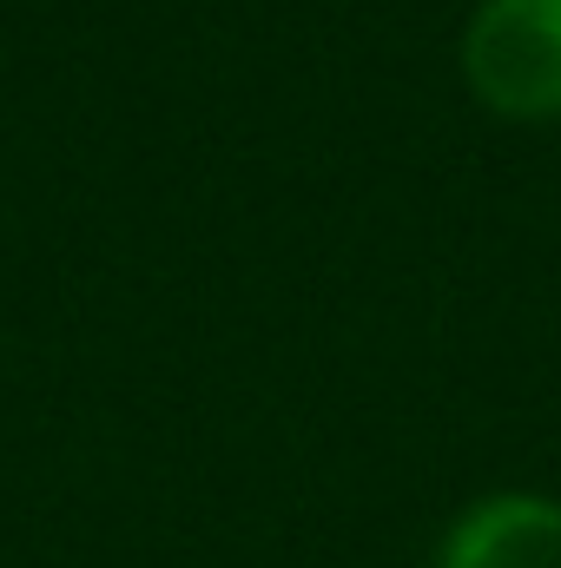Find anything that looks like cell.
<instances>
[{"instance_id":"1","label":"cell","mask_w":561,"mask_h":568,"mask_svg":"<svg viewBox=\"0 0 561 568\" xmlns=\"http://www.w3.org/2000/svg\"><path fill=\"white\" fill-rule=\"evenodd\" d=\"M462 73L502 120H561V0H482L462 33Z\"/></svg>"},{"instance_id":"2","label":"cell","mask_w":561,"mask_h":568,"mask_svg":"<svg viewBox=\"0 0 561 568\" xmlns=\"http://www.w3.org/2000/svg\"><path fill=\"white\" fill-rule=\"evenodd\" d=\"M436 568H561V503L529 489L469 503L449 523Z\"/></svg>"}]
</instances>
